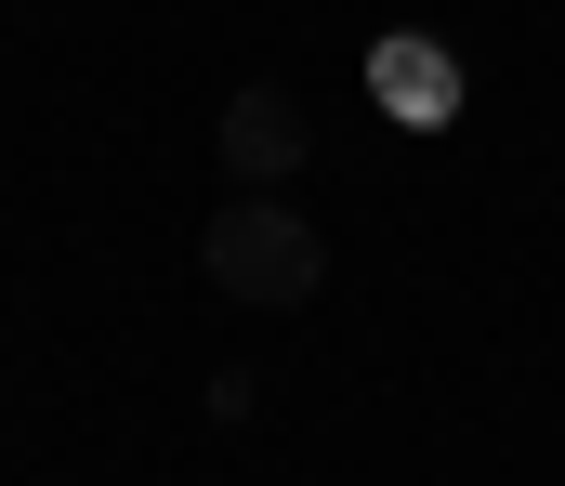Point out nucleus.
<instances>
[{
	"instance_id": "obj_3",
	"label": "nucleus",
	"mask_w": 565,
	"mask_h": 486,
	"mask_svg": "<svg viewBox=\"0 0 565 486\" xmlns=\"http://www.w3.org/2000/svg\"><path fill=\"white\" fill-rule=\"evenodd\" d=\"M369 106H382L395 132H447V119H460V40H434V26L369 40Z\"/></svg>"
},
{
	"instance_id": "obj_2",
	"label": "nucleus",
	"mask_w": 565,
	"mask_h": 486,
	"mask_svg": "<svg viewBox=\"0 0 565 486\" xmlns=\"http://www.w3.org/2000/svg\"><path fill=\"white\" fill-rule=\"evenodd\" d=\"M211 159H224V184H289V171L316 159L302 93H289V79H237V93H224V119H211Z\"/></svg>"
},
{
	"instance_id": "obj_1",
	"label": "nucleus",
	"mask_w": 565,
	"mask_h": 486,
	"mask_svg": "<svg viewBox=\"0 0 565 486\" xmlns=\"http://www.w3.org/2000/svg\"><path fill=\"white\" fill-rule=\"evenodd\" d=\"M198 277H211L224 303H250V316H302V303L329 290V237L289 210L277 184H237V197L198 224Z\"/></svg>"
}]
</instances>
